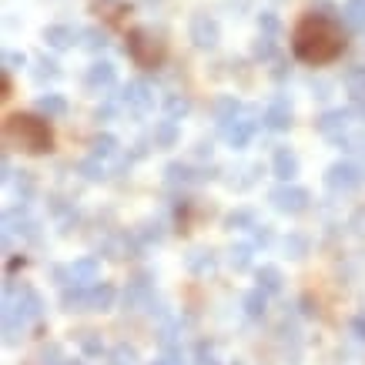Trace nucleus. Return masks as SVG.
Returning <instances> with one entry per match:
<instances>
[{
	"mask_svg": "<svg viewBox=\"0 0 365 365\" xmlns=\"http://www.w3.org/2000/svg\"><path fill=\"white\" fill-rule=\"evenodd\" d=\"M165 107H167V114H171V118H184V114L191 111L188 97H178V94H171V97L165 101Z\"/></svg>",
	"mask_w": 365,
	"mask_h": 365,
	"instance_id": "obj_31",
	"label": "nucleus"
},
{
	"mask_svg": "<svg viewBox=\"0 0 365 365\" xmlns=\"http://www.w3.org/2000/svg\"><path fill=\"white\" fill-rule=\"evenodd\" d=\"M238 111H242V104L235 101V97H221L218 104H214V114H218V121L228 124L231 118H238Z\"/></svg>",
	"mask_w": 365,
	"mask_h": 365,
	"instance_id": "obj_25",
	"label": "nucleus"
},
{
	"mask_svg": "<svg viewBox=\"0 0 365 365\" xmlns=\"http://www.w3.org/2000/svg\"><path fill=\"white\" fill-rule=\"evenodd\" d=\"M352 332L365 342V312H362V315H355V322H352Z\"/></svg>",
	"mask_w": 365,
	"mask_h": 365,
	"instance_id": "obj_44",
	"label": "nucleus"
},
{
	"mask_svg": "<svg viewBox=\"0 0 365 365\" xmlns=\"http://www.w3.org/2000/svg\"><path fill=\"white\" fill-rule=\"evenodd\" d=\"M259 27H261V31H265V34H275V31H278V17L265 11V14L259 17Z\"/></svg>",
	"mask_w": 365,
	"mask_h": 365,
	"instance_id": "obj_39",
	"label": "nucleus"
},
{
	"mask_svg": "<svg viewBox=\"0 0 365 365\" xmlns=\"http://www.w3.org/2000/svg\"><path fill=\"white\" fill-rule=\"evenodd\" d=\"M41 365H61V349H57V345H50V349L41 355Z\"/></svg>",
	"mask_w": 365,
	"mask_h": 365,
	"instance_id": "obj_43",
	"label": "nucleus"
},
{
	"mask_svg": "<svg viewBox=\"0 0 365 365\" xmlns=\"http://www.w3.org/2000/svg\"><path fill=\"white\" fill-rule=\"evenodd\" d=\"M24 54H17V50H4V71H14V67H24Z\"/></svg>",
	"mask_w": 365,
	"mask_h": 365,
	"instance_id": "obj_37",
	"label": "nucleus"
},
{
	"mask_svg": "<svg viewBox=\"0 0 365 365\" xmlns=\"http://www.w3.org/2000/svg\"><path fill=\"white\" fill-rule=\"evenodd\" d=\"M235 365H242V362H235Z\"/></svg>",
	"mask_w": 365,
	"mask_h": 365,
	"instance_id": "obj_50",
	"label": "nucleus"
},
{
	"mask_svg": "<svg viewBox=\"0 0 365 365\" xmlns=\"http://www.w3.org/2000/svg\"><path fill=\"white\" fill-rule=\"evenodd\" d=\"M64 305H67L71 312H91V308H88V289H84V285L64 289Z\"/></svg>",
	"mask_w": 365,
	"mask_h": 365,
	"instance_id": "obj_19",
	"label": "nucleus"
},
{
	"mask_svg": "<svg viewBox=\"0 0 365 365\" xmlns=\"http://www.w3.org/2000/svg\"><path fill=\"white\" fill-rule=\"evenodd\" d=\"M275 54V41H272V34H261L259 41H255V57L259 61H268Z\"/></svg>",
	"mask_w": 365,
	"mask_h": 365,
	"instance_id": "obj_33",
	"label": "nucleus"
},
{
	"mask_svg": "<svg viewBox=\"0 0 365 365\" xmlns=\"http://www.w3.org/2000/svg\"><path fill=\"white\" fill-rule=\"evenodd\" d=\"M37 111L47 114V118H61L64 111H67V101H64L61 94H44V97L37 101Z\"/></svg>",
	"mask_w": 365,
	"mask_h": 365,
	"instance_id": "obj_17",
	"label": "nucleus"
},
{
	"mask_svg": "<svg viewBox=\"0 0 365 365\" xmlns=\"http://www.w3.org/2000/svg\"><path fill=\"white\" fill-rule=\"evenodd\" d=\"M291 47L298 54V61L305 64H329L345 50V37L335 27V20H329L325 14H308L295 27Z\"/></svg>",
	"mask_w": 365,
	"mask_h": 365,
	"instance_id": "obj_1",
	"label": "nucleus"
},
{
	"mask_svg": "<svg viewBox=\"0 0 365 365\" xmlns=\"http://www.w3.org/2000/svg\"><path fill=\"white\" fill-rule=\"evenodd\" d=\"M4 312H14L17 319H37L41 312H44V298L37 295L34 289H20V295H17V302H11L7 298V305H4Z\"/></svg>",
	"mask_w": 365,
	"mask_h": 365,
	"instance_id": "obj_7",
	"label": "nucleus"
},
{
	"mask_svg": "<svg viewBox=\"0 0 365 365\" xmlns=\"http://www.w3.org/2000/svg\"><path fill=\"white\" fill-rule=\"evenodd\" d=\"M57 74H61V71H57V64H54V61H47V57H41V61H37V71H34V77H37L41 84H44V81H54Z\"/></svg>",
	"mask_w": 365,
	"mask_h": 365,
	"instance_id": "obj_32",
	"label": "nucleus"
},
{
	"mask_svg": "<svg viewBox=\"0 0 365 365\" xmlns=\"http://www.w3.org/2000/svg\"><path fill=\"white\" fill-rule=\"evenodd\" d=\"M272 167H275V178L278 181H291L298 174V158L289 151V148H278L272 158Z\"/></svg>",
	"mask_w": 365,
	"mask_h": 365,
	"instance_id": "obj_13",
	"label": "nucleus"
},
{
	"mask_svg": "<svg viewBox=\"0 0 365 365\" xmlns=\"http://www.w3.org/2000/svg\"><path fill=\"white\" fill-rule=\"evenodd\" d=\"M174 141H178V124L174 121L154 124V144H158V148H171Z\"/></svg>",
	"mask_w": 365,
	"mask_h": 365,
	"instance_id": "obj_20",
	"label": "nucleus"
},
{
	"mask_svg": "<svg viewBox=\"0 0 365 365\" xmlns=\"http://www.w3.org/2000/svg\"><path fill=\"white\" fill-rule=\"evenodd\" d=\"M259 289L261 291H282V272L275 265H261L259 268Z\"/></svg>",
	"mask_w": 365,
	"mask_h": 365,
	"instance_id": "obj_18",
	"label": "nucleus"
},
{
	"mask_svg": "<svg viewBox=\"0 0 365 365\" xmlns=\"http://www.w3.org/2000/svg\"><path fill=\"white\" fill-rule=\"evenodd\" d=\"M238 225H255L252 212H235V214H228V228H238Z\"/></svg>",
	"mask_w": 365,
	"mask_h": 365,
	"instance_id": "obj_38",
	"label": "nucleus"
},
{
	"mask_svg": "<svg viewBox=\"0 0 365 365\" xmlns=\"http://www.w3.org/2000/svg\"><path fill=\"white\" fill-rule=\"evenodd\" d=\"M118 151V141L111 135H101V137H94V148H91V154L94 158H111V154Z\"/></svg>",
	"mask_w": 365,
	"mask_h": 365,
	"instance_id": "obj_27",
	"label": "nucleus"
},
{
	"mask_svg": "<svg viewBox=\"0 0 365 365\" xmlns=\"http://www.w3.org/2000/svg\"><path fill=\"white\" fill-rule=\"evenodd\" d=\"M188 268L195 275H205L214 268V255L212 252H195V255H188Z\"/></svg>",
	"mask_w": 365,
	"mask_h": 365,
	"instance_id": "obj_24",
	"label": "nucleus"
},
{
	"mask_svg": "<svg viewBox=\"0 0 365 365\" xmlns=\"http://www.w3.org/2000/svg\"><path fill=\"white\" fill-rule=\"evenodd\" d=\"M144 238H154L158 242L161 238V225H144Z\"/></svg>",
	"mask_w": 365,
	"mask_h": 365,
	"instance_id": "obj_45",
	"label": "nucleus"
},
{
	"mask_svg": "<svg viewBox=\"0 0 365 365\" xmlns=\"http://www.w3.org/2000/svg\"><path fill=\"white\" fill-rule=\"evenodd\" d=\"M345 20L352 27H365V0H349L345 4Z\"/></svg>",
	"mask_w": 365,
	"mask_h": 365,
	"instance_id": "obj_26",
	"label": "nucleus"
},
{
	"mask_svg": "<svg viewBox=\"0 0 365 365\" xmlns=\"http://www.w3.org/2000/svg\"><path fill=\"white\" fill-rule=\"evenodd\" d=\"M191 41H195L201 50L214 47L218 44V20L208 14H195L191 17Z\"/></svg>",
	"mask_w": 365,
	"mask_h": 365,
	"instance_id": "obj_8",
	"label": "nucleus"
},
{
	"mask_svg": "<svg viewBox=\"0 0 365 365\" xmlns=\"http://www.w3.org/2000/svg\"><path fill=\"white\" fill-rule=\"evenodd\" d=\"M104 252L111 259H128V252H131V242H128V235H118V238H111L104 245Z\"/></svg>",
	"mask_w": 365,
	"mask_h": 365,
	"instance_id": "obj_28",
	"label": "nucleus"
},
{
	"mask_svg": "<svg viewBox=\"0 0 365 365\" xmlns=\"http://www.w3.org/2000/svg\"><path fill=\"white\" fill-rule=\"evenodd\" d=\"M24 191V198H31V191H34V181H31V174L27 171H20V178H17V195Z\"/></svg>",
	"mask_w": 365,
	"mask_h": 365,
	"instance_id": "obj_42",
	"label": "nucleus"
},
{
	"mask_svg": "<svg viewBox=\"0 0 365 365\" xmlns=\"http://www.w3.org/2000/svg\"><path fill=\"white\" fill-rule=\"evenodd\" d=\"M362 181V167L352 165V161H335L329 171H325V184L332 188V191H349L355 184Z\"/></svg>",
	"mask_w": 365,
	"mask_h": 365,
	"instance_id": "obj_5",
	"label": "nucleus"
},
{
	"mask_svg": "<svg viewBox=\"0 0 365 365\" xmlns=\"http://www.w3.org/2000/svg\"><path fill=\"white\" fill-rule=\"evenodd\" d=\"M111 302H114V289H111V285L97 282V285L88 289V308H91V312H104V308H111Z\"/></svg>",
	"mask_w": 365,
	"mask_h": 365,
	"instance_id": "obj_16",
	"label": "nucleus"
},
{
	"mask_svg": "<svg viewBox=\"0 0 365 365\" xmlns=\"http://www.w3.org/2000/svg\"><path fill=\"white\" fill-rule=\"evenodd\" d=\"M225 128V137H228L231 148H245L248 141H252V135L259 131V121L252 118V111H238V118H231L228 124H221Z\"/></svg>",
	"mask_w": 365,
	"mask_h": 365,
	"instance_id": "obj_6",
	"label": "nucleus"
},
{
	"mask_svg": "<svg viewBox=\"0 0 365 365\" xmlns=\"http://www.w3.org/2000/svg\"><path fill=\"white\" fill-rule=\"evenodd\" d=\"M97 161H101V158H88V161H81V165H77V171H81V174H84V178H91V181H97V178H104V167L97 165Z\"/></svg>",
	"mask_w": 365,
	"mask_h": 365,
	"instance_id": "obj_30",
	"label": "nucleus"
},
{
	"mask_svg": "<svg viewBox=\"0 0 365 365\" xmlns=\"http://www.w3.org/2000/svg\"><path fill=\"white\" fill-rule=\"evenodd\" d=\"M265 128H272V131H285L291 124V104L285 101V97H275L272 104L265 107Z\"/></svg>",
	"mask_w": 365,
	"mask_h": 365,
	"instance_id": "obj_9",
	"label": "nucleus"
},
{
	"mask_svg": "<svg viewBox=\"0 0 365 365\" xmlns=\"http://www.w3.org/2000/svg\"><path fill=\"white\" fill-rule=\"evenodd\" d=\"M248 261H252V248L248 245H235L231 248V265L242 272V268H248Z\"/></svg>",
	"mask_w": 365,
	"mask_h": 365,
	"instance_id": "obj_34",
	"label": "nucleus"
},
{
	"mask_svg": "<svg viewBox=\"0 0 365 365\" xmlns=\"http://www.w3.org/2000/svg\"><path fill=\"white\" fill-rule=\"evenodd\" d=\"M7 141L20 144L24 151L31 154H44L54 148V135L44 121H37L31 114H11L7 118Z\"/></svg>",
	"mask_w": 365,
	"mask_h": 365,
	"instance_id": "obj_2",
	"label": "nucleus"
},
{
	"mask_svg": "<svg viewBox=\"0 0 365 365\" xmlns=\"http://www.w3.org/2000/svg\"><path fill=\"white\" fill-rule=\"evenodd\" d=\"M124 104L135 107V111H148V107L154 104V91L144 81H131V84L124 88Z\"/></svg>",
	"mask_w": 365,
	"mask_h": 365,
	"instance_id": "obj_11",
	"label": "nucleus"
},
{
	"mask_svg": "<svg viewBox=\"0 0 365 365\" xmlns=\"http://www.w3.org/2000/svg\"><path fill=\"white\" fill-rule=\"evenodd\" d=\"M345 88H349L352 97H365V67H352L349 74H345Z\"/></svg>",
	"mask_w": 365,
	"mask_h": 365,
	"instance_id": "obj_23",
	"label": "nucleus"
},
{
	"mask_svg": "<svg viewBox=\"0 0 365 365\" xmlns=\"http://www.w3.org/2000/svg\"><path fill=\"white\" fill-rule=\"evenodd\" d=\"M359 111H362V114H365V97H362V104H359Z\"/></svg>",
	"mask_w": 365,
	"mask_h": 365,
	"instance_id": "obj_48",
	"label": "nucleus"
},
{
	"mask_svg": "<svg viewBox=\"0 0 365 365\" xmlns=\"http://www.w3.org/2000/svg\"><path fill=\"white\" fill-rule=\"evenodd\" d=\"M308 191L305 188H295V184H278L272 191V205L278 208V212H289V214H298V212H305L308 208Z\"/></svg>",
	"mask_w": 365,
	"mask_h": 365,
	"instance_id": "obj_4",
	"label": "nucleus"
},
{
	"mask_svg": "<svg viewBox=\"0 0 365 365\" xmlns=\"http://www.w3.org/2000/svg\"><path fill=\"white\" fill-rule=\"evenodd\" d=\"M167 184H191V181H198V174L191 171L188 165H167Z\"/></svg>",
	"mask_w": 365,
	"mask_h": 365,
	"instance_id": "obj_22",
	"label": "nucleus"
},
{
	"mask_svg": "<svg viewBox=\"0 0 365 365\" xmlns=\"http://www.w3.org/2000/svg\"><path fill=\"white\" fill-rule=\"evenodd\" d=\"M128 54L137 67H158L165 61V41H158L148 31H131L128 34Z\"/></svg>",
	"mask_w": 365,
	"mask_h": 365,
	"instance_id": "obj_3",
	"label": "nucleus"
},
{
	"mask_svg": "<svg viewBox=\"0 0 365 365\" xmlns=\"http://www.w3.org/2000/svg\"><path fill=\"white\" fill-rule=\"evenodd\" d=\"M97 275H101V265H97V259H81L71 265V282L74 285H84V289H91V285H97Z\"/></svg>",
	"mask_w": 365,
	"mask_h": 365,
	"instance_id": "obj_12",
	"label": "nucleus"
},
{
	"mask_svg": "<svg viewBox=\"0 0 365 365\" xmlns=\"http://www.w3.org/2000/svg\"><path fill=\"white\" fill-rule=\"evenodd\" d=\"M154 365H181V359L178 355H165V359H158Z\"/></svg>",
	"mask_w": 365,
	"mask_h": 365,
	"instance_id": "obj_47",
	"label": "nucleus"
},
{
	"mask_svg": "<svg viewBox=\"0 0 365 365\" xmlns=\"http://www.w3.org/2000/svg\"><path fill=\"white\" fill-rule=\"evenodd\" d=\"M198 365H218L214 362V352H212V345H205V342H198Z\"/></svg>",
	"mask_w": 365,
	"mask_h": 365,
	"instance_id": "obj_41",
	"label": "nucleus"
},
{
	"mask_svg": "<svg viewBox=\"0 0 365 365\" xmlns=\"http://www.w3.org/2000/svg\"><path fill=\"white\" fill-rule=\"evenodd\" d=\"M285 252H289L291 259H305V255H308V238H302V235H289Z\"/></svg>",
	"mask_w": 365,
	"mask_h": 365,
	"instance_id": "obj_29",
	"label": "nucleus"
},
{
	"mask_svg": "<svg viewBox=\"0 0 365 365\" xmlns=\"http://www.w3.org/2000/svg\"><path fill=\"white\" fill-rule=\"evenodd\" d=\"M84 37H88V41H84V44L91 47V50H104V47H107L104 34H97V31H88V34H84Z\"/></svg>",
	"mask_w": 365,
	"mask_h": 365,
	"instance_id": "obj_40",
	"label": "nucleus"
},
{
	"mask_svg": "<svg viewBox=\"0 0 365 365\" xmlns=\"http://www.w3.org/2000/svg\"><path fill=\"white\" fill-rule=\"evenodd\" d=\"M81 349H84V355H101L104 345H101V338H97L94 332H88L84 338H81Z\"/></svg>",
	"mask_w": 365,
	"mask_h": 365,
	"instance_id": "obj_36",
	"label": "nucleus"
},
{
	"mask_svg": "<svg viewBox=\"0 0 365 365\" xmlns=\"http://www.w3.org/2000/svg\"><path fill=\"white\" fill-rule=\"evenodd\" d=\"M74 37H77V31L74 27H67V24H54V27H47L44 31V41L54 50H67V47L74 44Z\"/></svg>",
	"mask_w": 365,
	"mask_h": 365,
	"instance_id": "obj_15",
	"label": "nucleus"
},
{
	"mask_svg": "<svg viewBox=\"0 0 365 365\" xmlns=\"http://www.w3.org/2000/svg\"><path fill=\"white\" fill-rule=\"evenodd\" d=\"M67 365H81V362H67Z\"/></svg>",
	"mask_w": 365,
	"mask_h": 365,
	"instance_id": "obj_49",
	"label": "nucleus"
},
{
	"mask_svg": "<svg viewBox=\"0 0 365 365\" xmlns=\"http://www.w3.org/2000/svg\"><path fill=\"white\" fill-rule=\"evenodd\" d=\"M349 111H329V114H322L319 121V131L325 137H332V141H342L345 137V131H349Z\"/></svg>",
	"mask_w": 365,
	"mask_h": 365,
	"instance_id": "obj_10",
	"label": "nucleus"
},
{
	"mask_svg": "<svg viewBox=\"0 0 365 365\" xmlns=\"http://www.w3.org/2000/svg\"><path fill=\"white\" fill-rule=\"evenodd\" d=\"M268 238H272V231L265 228V225H261V228H259V225H255V242H261V245H265V242H268Z\"/></svg>",
	"mask_w": 365,
	"mask_h": 365,
	"instance_id": "obj_46",
	"label": "nucleus"
},
{
	"mask_svg": "<svg viewBox=\"0 0 365 365\" xmlns=\"http://www.w3.org/2000/svg\"><path fill=\"white\" fill-rule=\"evenodd\" d=\"M265 295H268V291H261V289L245 295V315H248V319H261V315H265Z\"/></svg>",
	"mask_w": 365,
	"mask_h": 365,
	"instance_id": "obj_21",
	"label": "nucleus"
},
{
	"mask_svg": "<svg viewBox=\"0 0 365 365\" xmlns=\"http://www.w3.org/2000/svg\"><path fill=\"white\" fill-rule=\"evenodd\" d=\"M135 362H137V355L128 345H118V349L111 352V365H135Z\"/></svg>",
	"mask_w": 365,
	"mask_h": 365,
	"instance_id": "obj_35",
	"label": "nucleus"
},
{
	"mask_svg": "<svg viewBox=\"0 0 365 365\" xmlns=\"http://www.w3.org/2000/svg\"><path fill=\"white\" fill-rule=\"evenodd\" d=\"M111 84H114V64L94 61L91 71H88V88H94V91H104V88H111Z\"/></svg>",
	"mask_w": 365,
	"mask_h": 365,
	"instance_id": "obj_14",
	"label": "nucleus"
}]
</instances>
